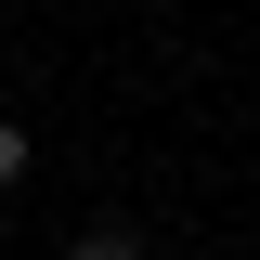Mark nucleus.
I'll use <instances>...</instances> for the list:
<instances>
[{
  "label": "nucleus",
  "mask_w": 260,
  "mask_h": 260,
  "mask_svg": "<svg viewBox=\"0 0 260 260\" xmlns=\"http://www.w3.org/2000/svg\"><path fill=\"white\" fill-rule=\"evenodd\" d=\"M65 260H143V234H78Z\"/></svg>",
  "instance_id": "f257e3e1"
},
{
  "label": "nucleus",
  "mask_w": 260,
  "mask_h": 260,
  "mask_svg": "<svg viewBox=\"0 0 260 260\" xmlns=\"http://www.w3.org/2000/svg\"><path fill=\"white\" fill-rule=\"evenodd\" d=\"M13 169H26V130H13V117H0V182H13Z\"/></svg>",
  "instance_id": "f03ea898"
}]
</instances>
